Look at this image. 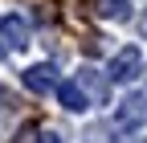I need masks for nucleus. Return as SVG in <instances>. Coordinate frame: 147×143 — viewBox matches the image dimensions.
<instances>
[{"label":"nucleus","instance_id":"obj_1","mask_svg":"<svg viewBox=\"0 0 147 143\" xmlns=\"http://www.w3.org/2000/svg\"><path fill=\"white\" fill-rule=\"evenodd\" d=\"M143 74V53H139V45H123L115 57H110V65H106V78L110 82H135Z\"/></svg>","mask_w":147,"mask_h":143},{"label":"nucleus","instance_id":"obj_2","mask_svg":"<svg viewBox=\"0 0 147 143\" xmlns=\"http://www.w3.org/2000/svg\"><path fill=\"white\" fill-rule=\"evenodd\" d=\"M115 119L123 123V127H147V90H135V94H127V98L119 102Z\"/></svg>","mask_w":147,"mask_h":143},{"label":"nucleus","instance_id":"obj_3","mask_svg":"<svg viewBox=\"0 0 147 143\" xmlns=\"http://www.w3.org/2000/svg\"><path fill=\"white\" fill-rule=\"evenodd\" d=\"M53 90H57L61 111H69V115H86V111H90V98H86V90L78 86V78H65V82L53 86Z\"/></svg>","mask_w":147,"mask_h":143},{"label":"nucleus","instance_id":"obj_4","mask_svg":"<svg viewBox=\"0 0 147 143\" xmlns=\"http://www.w3.org/2000/svg\"><path fill=\"white\" fill-rule=\"evenodd\" d=\"M78 86L86 90L90 102H106L110 98V78L102 74V69H94V65H82L78 69Z\"/></svg>","mask_w":147,"mask_h":143},{"label":"nucleus","instance_id":"obj_5","mask_svg":"<svg viewBox=\"0 0 147 143\" xmlns=\"http://www.w3.org/2000/svg\"><path fill=\"white\" fill-rule=\"evenodd\" d=\"M21 82H25V90H33V94H49L53 86H57V69H53L49 61H37V65H29L21 74Z\"/></svg>","mask_w":147,"mask_h":143},{"label":"nucleus","instance_id":"obj_6","mask_svg":"<svg viewBox=\"0 0 147 143\" xmlns=\"http://www.w3.org/2000/svg\"><path fill=\"white\" fill-rule=\"evenodd\" d=\"M0 33H4V41H8V49H25L29 45V25L21 21V16H0Z\"/></svg>","mask_w":147,"mask_h":143},{"label":"nucleus","instance_id":"obj_7","mask_svg":"<svg viewBox=\"0 0 147 143\" xmlns=\"http://www.w3.org/2000/svg\"><path fill=\"white\" fill-rule=\"evenodd\" d=\"M98 16H106V21H131V0H94Z\"/></svg>","mask_w":147,"mask_h":143},{"label":"nucleus","instance_id":"obj_8","mask_svg":"<svg viewBox=\"0 0 147 143\" xmlns=\"http://www.w3.org/2000/svg\"><path fill=\"white\" fill-rule=\"evenodd\" d=\"M33 135H37V131H33V127H25V131H21V143H33Z\"/></svg>","mask_w":147,"mask_h":143},{"label":"nucleus","instance_id":"obj_9","mask_svg":"<svg viewBox=\"0 0 147 143\" xmlns=\"http://www.w3.org/2000/svg\"><path fill=\"white\" fill-rule=\"evenodd\" d=\"M139 33H143V37H147V12L139 16Z\"/></svg>","mask_w":147,"mask_h":143},{"label":"nucleus","instance_id":"obj_10","mask_svg":"<svg viewBox=\"0 0 147 143\" xmlns=\"http://www.w3.org/2000/svg\"><path fill=\"white\" fill-rule=\"evenodd\" d=\"M123 143H147V139H143V135H127Z\"/></svg>","mask_w":147,"mask_h":143},{"label":"nucleus","instance_id":"obj_11","mask_svg":"<svg viewBox=\"0 0 147 143\" xmlns=\"http://www.w3.org/2000/svg\"><path fill=\"white\" fill-rule=\"evenodd\" d=\"M41 143H61V139H57V135H53V131H49V135H41Z\"/></svg>","mask_w":147,"mask_h":143},{"label":"nucleus","instance_id":"obj_12","mask_svg":"<svg viewBox=\"0 0 147 143\" xmlns=\"http://www.w3.org/2000/svg\"><path fill=\"white\" fill-rule=\"evenodd\" d=\"M4 53H8V49H4V41H0V61H4Z\"/></svg>","mask_w":147,"mask_h":143}]
</instances>
